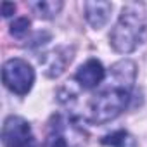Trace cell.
Here are the masks:
<instances>
[{"mask_svg":"<svg viewBox=\"0 0 147 147\" xmlns=\"http://www.w3.org/2000/svg\"><path fill=\"white\" fill-rule=\"evenodd\" d=\"M28 30H30V21H28L26 18H18V19L11 24V33H12L14 36H18V38L24 36V35L28 33Z\"/></svg>","mask_w":147,"mask_h":147,"instance_id":"obj_11","label":"cell"},{"mask_svg":"<svg viewBox=\"0 0 147 147\" xmlns=\"http://www.w3.org/2000/svg\"><path fill=\"white\" fill-rule=\"evenodd\" d=\"M113 5L109 2H85V19L94 30H100L107 24Z\"/></svg>","mask_w":147,"mask_h":147,"instance_id":"obj_7","label":"cell"},{"mask_svg":"<svg viewBox=\"0 0 147 147\" xmlns=\"http://www.w3.org/2000/svg\"><path fill=\"white\" fill-rule=\"evenodd\" d=\"M133 82L135 64L131 61H121L114 64L111 69L109 85L97 92L88 102L90 119L97 125H102L118 118L130 102V90Z\"/></svg>","mask_w":147,"mask_h":147,"instance_id":"obj_1","label":"cell"},{"mask_svg":"<svg viewBox=\"0 0 147 147\" xmlns=\"http://www.w3.org/2000/svg\"><path fill=\"white\" fill-rule=\"evenodd\" d=\"M2 80L11 92L26 95L35 83V71L23 59H9L2 67Z\"/></svg>","mask_w":147,"mask_h":147,"instance_id":"obj_4","label":"cell"},{"mask_svg":"<svg viewBox=\"0 0 147 147\" xmlns=\"http://www.w3.org/2000/svg\"><path fill=\"white\" fill-rule=\"evenodd\" d=\"M87 133L66 114H57L50 119L47 133V147H85Z\"/></svg>","mask_w":147,"mask_h":147,"instance_id":"obj_3","label":"cell"},{"mask_svg":"<svg viewBox=\"0 0 147 147\" xmlns=\"http://www.w3.org/2000/svg\"><path fill=\"white\" fill-rule=\"evenodd\" d=\"M30 7L38 18L52 19L61 12L62 2H59V0H40V2H30Z\"/></svg>","mask_w":147,"mask_h":147,"instance_id":"obj_9","label":"cell"},{"mask_svg":"<svg viewBox=\"0 0 147 147\" xmlns=\"http://www.w3.org/2000/svg\"><path fill=\"white\" fill-rule=\"evenodd\" d=\"M16 12V5L14 4H9V2H4L2 4V16L4 18H9Z\"/></svg>","mask_w":147,"mask_h":147,"instance_id":"obj_12","label":"cell"},{"mask_svg":"<svg viewBox=\"0 0 147 147\" xmlns=\"http://www.w3.org/2000/svg\"><path fill=\"white\" fill-rule=\"evenodd\" d=\"M106 76V69L97 59H88L85 64H82L75 75V80L83 88H95L102 83Z\"/></svg>","mask_w":147,"mask_h":147,"instance_id":"obj_6","label":"cell"},{"mask_svg":"<svg viewBox=\"0 0 147 147\" xmlns=\"http://www.w3.org/2000/svg\"><path fill=\"white\" fill-rule=\"evenodd\" d=\"M102 144L107 147H135V138L128 131L118 130V131H113L111 135H106Z\"/></svg>","mask_w":147,"mask_h":147,"instance_id":"obj_10","label":"cell"},{"mask_svg":"<svg viewBox=\"0 0 147 147\" xmlns=\"http://www.w3.org/2000/svg\"><path fill=\"white\" fill-rule=\"evenodd\" d=\"M147 36V9L144 4H128L123 7L109 40L116 52L130 54L138 49Z\"/></svg>","mask_w":147,"mask_h":147,"instance_id":"obj_2","label":"cell"},{"mask_svg":"<svg viewBox=\"0 0 147 147\" xmlns=\"http://www.w3.org/2000/svg\"><path fill=\"white\" fill-rule=\"evenodd\" d=\"M71 52L67 49H59L55 52H52L49 55V59L45 61V71L49 76H57L64 71V67L67 66V62H71Z\"/></svg>","mask_w":147,"mask_h":147,"instance_id":"obj_8","label":"cell"},{"mask_svg":"<svg viewBox=\"0 0 147 147\" xmlns=\"http://www.w3.org/2000/svg\"><path fill=\"white\" fill-rule=\"evenodd\" d=\"M4 147H40L30 123L21 116H9L2 126Z\"/></svg>","mask_w":147,"mask_h":147,"instance_id":"obj_5","label":"cell"}]
</instances>
